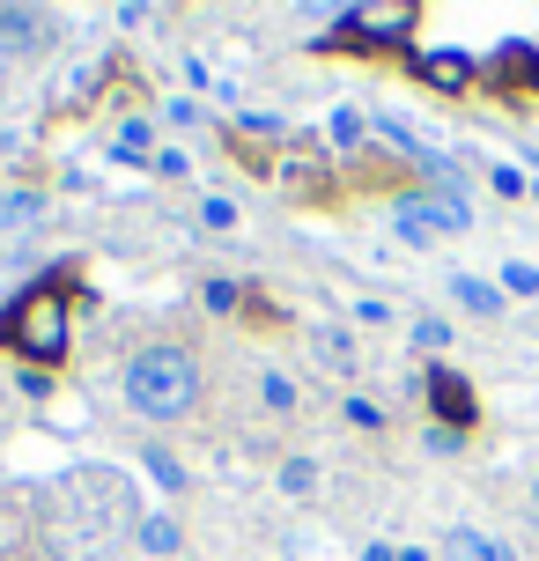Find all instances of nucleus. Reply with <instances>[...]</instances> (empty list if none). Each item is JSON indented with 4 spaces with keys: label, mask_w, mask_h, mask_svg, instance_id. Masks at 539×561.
I'll return each instance as SVG.
<instances>
[{
    "label": "nucleus",
    "mask_w": 539,
    "mask_h": 561,
    "mask_svg": "<svg viewBox=\"0 0 539 561\" xmlns=\"http://www.w3.org/2000/svg\"><path fill=\"white\" fill-rule=\"evenodd\" d=\"M118 392H126V407H134L141 421H185L199 407V355L156 340V347H141V355L126 363Z\"/></svg>",
    "instance_id": "nucleus-1"
},
{
    "label": "nucleus",
    "mask_w": 539,
    "mask_h": 561,
    "mask_svg": "<svg viewBox=\"0 0 539 561\" xmlns=\"http://www.w3.org/2000/svg\"><path fill=\"white\" fill-rule=\"evenodd\" d=\"M0 340L15 355H30V363H59L67 355V304L53 288H30L15 310H0Z\"/></svg>",
    "instance_id": "nucleus-2"
},
{
    "label": "nucleus",
    "mask_w": 539,
    "mask_h": 561,
    "mask_svg": "<svg viewBox=\"0 0 539 561\" xmlns=\"http://www.w3.org/2000/svg\"><path fill=\"white\" fill-rule=\"evenodd\" d=\"M333 23L355 30L363 45H406V30H414V8H341Z\"/></svg>",
    "instance_id": "nucleus-3"
},
{
    "label": "nucleus",
    "mask_w": 539,
    "mask_h": 561,
    "mask_svg": "<svg viewBox=\"0 0 539 561\" xmlns=\"http://www.w3.org/2000/svg\"><path fill=\"white\" fill-rule=\"evenodd\" d=\"M399 207H406V215H422L436 237H451V229L473 222V199H458V193H406Z\"/></svg>",
    "instance_id": "nucleus-4"
},
{
    "label": "nucleus",
    "mask_w": 539,
    "mask_h": 561,
    "mask_svg": "<svg viewBox=\"0 0 539 561\" xmlns=\"http://www.w3.org/2000/svg\"><path fill=\"white\" fill-rule=\"evenodd\" d=\"M45 37H53L45 8H0V53H37Z\"/></svg>",
    "instance_id": "nucleus-5"
},
{
    "label": "nucleus",
    "mask_w": 539,
    "mask_h": 561,
    "mask_svg": "<svg viewBox=\"0 0 539 561\" xmlns=\"http://www.w3.org/2000/svg\"><path fill=\"white\" fill-rule=\"evenodd\" d=\"M428 399H436V414H444V428H458V421H473V385H466L458 369H428Z\"/></svg>",
    "instance_id": "nucleus-6"
},
{
    "label": "nucleus",
    "mask_w": 539,
    "mask_h": 561,
    "mask_svg": "<svg viewBox=\"0 0 539 561\" xmlns=\"http://www.w3.org/2000/svg\"><path fill=\"white\" fill-rule=\"evenodd\" d=\"M444 561H517L503 539L473 533V525H458V533H444Z\"/></svg>",
    "instance_id": "nucleus-7"
},
{
    "label": "nucleus",
    "mask_w": 539,
    "mask_h": 561,
    "mask_svg": "<svg viewBox=\"0 0 539 561\" xmlns=\"http://www.w3.org/2000/svg\"><path fill=\"white\" fill-rule=\"evenodd\" d=\"M311 355L333 369V377H355V340H347L341 325H311Z\"/></svg>",
    "instance_id": "nucleus-8"
},
{
    "label": "nucleus",
    "mask_w": 539,
    "mask_h": 561,
    "mask_svg": "<svg viewBox=\"0 0 539 561\" xmlns=\"http://www.w3.org/2000/svg\"><path fill=\"white\" fill-rule=\"evenodd\" d=\"M451 304L473 310V318H495V310H503V288H495V280H473V274H451Z\"/></svg>",
    "instance_id": "nucleus-9"
},
{
    "label": "nucleus",
    "mask_w": 539,
    "mask_h": 561,
    "mask_svg": "<svg viewBox=\"0 0 539 561\" xmlns=\"http://www.w3.org/2000/svg\"><path fill=\"white\" fill-rule=\"evenodd\" d=\"M422 82L428 89H466L473 82V59L466 53H422Z\"/></svg>",
    "instance_id": "nucleus-10"
},
{
    "label": "nucleus",
    "mask_w": 539,
    "mask_h": 561,
    "mask_svg": "<svg viewBox=\"0 0 539 561\" xmlns=\"http://www.w3.org/2000/svg\"><path fill=\"white\" fill-rule=\"evenodd\" d=\"M363 134H369V118H363V112H347V104L325 118V140H333L341 156H355V148H363Z\"/></svg>",
    "instance_id": "nucleus-11"
},
{
    "label": "nucleus",
    "mask_w": 539,
    "mask_h": 561,
    "mask_svg": "<svg viewBox=\"0 0 539 561\" xmlns=\"http://www.w3.org/2000/svg\"><path fill=\"white\" fill-rule=\"evenodd\" d=\"M112 163H148V118H126L112 134Z\"/></svg>",
    "instance_id": "nucleus-12"
},
{
    "label": "nucleus",
    "mask_w": 539,
    "mask_h": 561,
    "mask_svg": "<svg viewBox=\"0 0 539 561\" xmlns=\"http://www.w3.org/2000/svg\"><path fill=\"white\" fill-rule=\"evenodd\" d=\"M37 215H45V199L30 193V185H23V193H0V229H30Z\"/></svg>",
    "instance_id": "nucleus-13"
},
{
    "label": "nucleus",
    "mask_w": 539,
    "mask_h": 561,
    "mask_svg": "<svg viewBox=\"0 0 539 561\" xmlns=\"http://www.w3.org/2000/svg\"><path fill=\"white\" fill-rule=\"evenodd\" d=\"M259 407L266 414H296V385H288L282 369H259Z\"/></svg>",
    "instance_id": "nucleus-14"
},
{
    "label": "nucleus",
    "mask_w": 539,
    "mask_h": 561,
    "mask_svg": "<svg viewBox=\"0 0 539 561\" xmlns=\"http://www.w3.org/2000/svg\"><path fill=\"white\" fill-rule=\"evenodd\" d=\"M141 547H148V554H177V517L148 510V517H141Z\"/></svg>",
    "instance_id": "nucleus-15"
},
{
    "label": "nucleus",
    "mask_w": 539,
    "mask_h": 561,
    "mask_svg": "<svg viewBox=\"0 0 539 561\" xmlns=\"http://www.w3.org/2000/svg\"><path fill=\"white\" fill-rule=\"evenodd\" d=\"M199 229H215V237H229V229H237V199H199Z\"/></svg>",
    "instance_id": "nucleus-16"
},
{
    "label": "nucleus",
    "mask_w": 539,
    "mask_h": 561,
    "mask_svg": "<svg viewBox=\"0 0 539 561\" xmlns=\"http://www.w3.org/2000/svg\"><path fill=\"white\" fill-rule=\"evenodd\" d=\"M532 67H539V53H532V45H503V53H495V75H503V82L532 75Z\"/></svg>",
    "instance_id": "nucleus-17"
},
{
    "label": "nucleus",
    "mask_w": 539,
    "mask_h": 561,
    "mask_svg": "<svg viewBox=\"0 0 539 561\" xmlns=\"http://www.w3.org/2000/svg\"><path fill=\"white\" fill-rule=\"evenodd\" d=\"M503 296H539V266L532 259H511V266H503Z\"/></svg>",
    "instance_id": "nucleus-18"
},
{
    "label": "nucleus",
    "mask_w": 539,
    "mask_h": 561,
    "mask_svg": "<svg viewBox=\"0 0 539 561\" xmlns=\"http://www.w3.org/2000/svg\"><path fill=\"white\" fill-rule=\"evenodd\" d=\"M148 473L163 480V488H171V495H177V488H185V466H177L171 450H148Z\"/></svg>",
    "instance_id": "nucleus-19"
},
{
    "label": "nucleus",
    "mask_w": 539,
    "mask_h": 561,
    "mask_svg": "<svg viewBox=\"0 0 539 561\" xmlns=\"http://www.w3.org/2000/svg\"><path fill=\"white\" fill-rule=\"evenodd\" d=\"M311 480H318V466H311V458H288V466H282V488H288V495H303Z\"/></svg>",
    "instance_id": "nucleus-20"
},
{
    "label": "nucleus",
    "mask_w": 539,
    "mask_h": 561,
    "mask_svg": "<svg viewBox=\"0 0 539 561\" xmlns=\"http://www.w3.org/2000/svg\"><path fill=\"white\" fill-rule=\"evenodd\" d=\"M414 340H422V347H444V340H451V325H444V318H428V310H422V318H414Z\"/></svg>",
    "instance_id": "nucleus-21"
},
{
    "label": "nucleus",
    "mask_w": 539,
    "mask_h": 561,
    "mask_svg": "<svg viewBox=\"0 0 539 561\" xmlns=\"http://www.w3.org/2000/svg\"><path fill=\"white\" fill-rule=\"evenodd\" d=\"M399 237H406V244H428V237H436V229H428L422 215H406V207H399Z\"/></svg>",
    "instance_id": "nucleus-22"
},
{
    "label": "nucleus",
    "mask_w": 539,
    "mask_h": 561,
    "mask_svg": "<svg viewBox=\"0 0 539 561\" xmlns=\"http://www.w3.org/2000/svg\"><path fill=\"white\" fill-rule=\"evenodd\" d=\"M207 310H237V280H207Z\"/></svg>",
    "instance_id": "nucleus-23"
},
{
    "label": "nucleus",
    "mask_w": 539,
    "mask_h": 561,
    "mask_svg": "<svg viewBox=\"0 0 539 561\" xmlns=\"http://www.w3.org/2000/svg\"><path fill=\"white\" fill-rule=\"evenodd\" d=\"M428 450H436V458H451V450H458V428H444V421H436V428H428Z\"/></svg>",
    "instance_id": "nucleus-24"
},
{
    "label": "nucleus",
    "mask_w": 539,
    "mask_h": 561,
    "mask_svg": "<svg viewBox=\"0 0 539 561\" xmlns=\"http://www.w3.org/2000/svg\"><path fill=\"white\" fill-rule=\"evenodd\" d=\"M8 148H15V140H8V134H0V156H8Z\"/></svg>",
    "instance_id": "nucleus-25"
},
{
    "label": "nucleus",
    "mask_w": 539,
    "mask_h": 561,
    "mask_svg": "<svg viewBox=\"0 0 539 561\" xmlns=\"http://www.w3.org/2000/svg\"><path fill=\"white\" fill-rule=\"evenodd\" d=\"M532 510H539V488H532Z\"/></svg>",
    "instance_id": "nucleus-26"
},
{
    "label": "nucleus",
    "mask_w": 539,
    "mask_h": 561,
    "mask_svg": "<svg viewBox=\"0 0 539 561\" xmlns=\"http://www.w3.org/2000/svg\"><path fill=\"white\" fill-rule=\"evenodd\" d=\"M532 193H539V185H532Z\"/></svg>",
    "instance_id": "nucleus-27"
}]
</instances>
